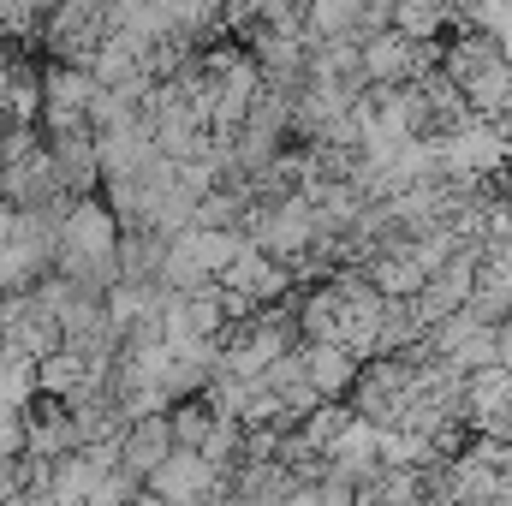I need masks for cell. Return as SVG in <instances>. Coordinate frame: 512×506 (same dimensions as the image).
I'll list each match as a JSON object with an SVG mask.
<instances>
[{
  "mask_svg": "<svg viewBox=\"0 0 512 506\" xmlns=\"http://www.w3.org/2000/svg\"><path fill=\"white\" fill-rule=\"evenodd\" d=\"M209 423H215V411H203V405H185V411H179L167 429H173V441H179V447H203Z\"/></svg>",
  "mask_w": 512,
  "mask_h": 506,
  "instance_id": "3",
  "label": "cell"
},
{
  "mask_svg": "<svg viewBox=\"0 0 512 506\" xmlns=\"http://www.w3.org/2000/svg\"><path fill=\"white\" fill-rule=\"evenodd\" d=\"M167 453H173V429H167V417H143L137 435L126 441V465L131 471H155Z\"/></svg>",
  "mask_w": 512,
  "mask_h": 506,
  "instance_id": "2",
  "label": "cell"
},
{
  "mask_svg": "<svg viewBox=\"0 0 512 506\" xmlns=\"http://www.w3.org/2000/svg\"><path fill=\"white\" fill-rule=\"evenodd\" d=\"M298 352H304V376L316 387V399H334L358 381V352L346 340H310V346L298 340Z\"/></svg>",
  "mask_w": 512,
  "mask_h": 506,
  "instance_id": "1",
  "label": "cell"
}]
</instances>
